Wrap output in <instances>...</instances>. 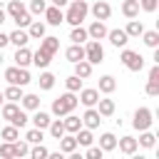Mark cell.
<instances>
[{
    "label": "cell",
    "instance_id": "18",
    "mask_svg": "<svg viewBox=\"0 0 159 159\" xmlns=\"http://www.w3.org/2000/svg\"><path fill=\"white\" fill-rule=\"evenodd\" d=\"M12 60H15V65H17V67H27V65L32 62V52L27 50V45H25V47H17V52H15V57H12Z\"/></svg>",
    "mask_w": 159,
    "mask_h": 159
},
{
    "label": "cell",
    "instance_id": "21",
    "mask_svg": "<svg viewBox=\"0 0 159 159\" xmlns=\"http://www.w3.org/2000/svg\"><path fill=\"white\" fill-rule=\"evenodd\" d=\"M99 149H102V152H112V149H117V137H114L112 132H104V134L99 137Z\"/></svg>",
    "mask_w": 159,
    "mask_h": 159
},
{
    "label": "cell",
    "instance_id": "30",
    "mask_svg": "<svg viewBox=\"0 0 159 159\" xmlns=\"http://www.w3.org/2000/svg\"><path fill=\"white\" fill-rule=\"evenodd\" d=\"M124 32H127L129 37H139V35L144 32V25H142L139 20H134V17H132V20H129V25L124 27Z\"/></svg>",
    "mask_w": 159,
    "mask_h": 159
},
{
    "label": "cell",
    "instance_id": "29",
    "mask_svg": "<svg viewBox=\"0 0 159 159\" xmlns=\"http://www.w3.org/2000/svg\"><path fill=\"white\" fill-rule=\"evenodd\" d=\"M22 12H27V10H25V5H22L20 0H10V2H7V15H10L12 20H15V17H20Z\"/></svg>",
    "mask_w": 159,
    "mask_h": 159
},
{
    "label": "cell",
    "instance_id": "44",
    "mask_svg": "<svg viewBox=\"0 0 159 159\" xmlns=\"http://www.w3.org/2000/svg\"><path fill=\"white\" fill-rule=\"evenodd\" d=\"M45 10H47V2H45V0H32V2H30V12H32V15H42Z\"/></svg>",
    "mask_w": 159,
    "mask_h": 159
},
{
    "label": "cell",
    "instance_id": "36",
    "mask_svg": "<svg viewBox=\"0 0 159 159\" xmlns=\"http://www.w3.org/2000/svg\"><path fill=\"white\" fill-rule=\"evenodd\" d=\"M22 107L25 109H40V97L37 94H22Z\"/></svg>",
    "mask_w": 159,
    "mask_h": 159
},
{
    "label": "cell",
    "instance_id": "42",
    "mask_svg": "<svg viewBox=\"0 0 159 159\" xmlns=\"http://www.w3.org/2000/svg\"><path fill=\"white\" fill-rule=\"evenodd\" d=\"M154 139H157V137H154L152 132H147V129H144V132H142V137H139L137 142H139L142 147H147V149H149V147H154Z\"/></svg>",
    "mask_w": 159,
    "mask_h": 159
},
{
    "label": "cell",
    "instance_id": "5",
    "mask_svg": "<svg viewBox=\"0 0 159 159\" xmlns=\"http://www.w3.org/2000/svg\"><path fill=\"white\" fill-rule=\"evenodd\" d=\"M5 80L10 82V84H20V87H25L27 82H30V72L25 70V67H7L5 70Z\"/></svg>",
    "mask_w": 159,
    "mask_h": 159
},
{
    "label": "cell",
    "instance_id": "13",
    "mask_svg": "<svg viewBox=\"0 0 159 159\" xmlns=\"http://www.w3.org/2000/svg\"><path fill=\"white\" fill-rule=\"evenodd\" d=\"M40 50H45L47 55H55V52L60 50V37H52V35H50V37H47V35L40 37Z\"/></svg>",
    "mask_w": 159,
    "mask_h": 159
},
{
    "label": "cell",
    "instance_id": "27",
    "mask_svg": "<svg viewBox=\"0 0 159 159\" xmlns=\"http://www.w3.org/2000/svg\"><path fill=\"white\" fill-rule=\"evenodd\" d=\"M75 75H77V77H82V80H87V77L92 75V65H89L87 60H80V62H75Z\"/></svg>",
    "mask_w": 159,
    "mask_h": 159
},
{
    "label": "cell",
    "instance_id": "3",
    "mask_svg": "<svg viewBox=\"0 0 159 159\" xmlns=\"http://www.w3.org/2000/svg\"><path fill=\"white\" fill-rule=\"evenodd\" d=\"M84 60L89 65H99L104 60V50H102L99 40H87V45H84Z\"/></svg>",
    "mask_w": 159,
    "mask_h": 159
},
{
    "label": "cell",
    "instance_id": "1",
    "mask_svg": "<svg viewBox=\"0 0 159 159\" xmlns=\"http://www.w3.org/2000/svg\"><path fill=\"white\" fill-rule=\"evenodd\" d=\"M87 12H89V7H87L84 0H70V10L65 12V22H70L72 27L82 25V20L87 17Z\"/></svg>",
    "mask_w": 159,
    "mask_h": 159
},
{
    "label": "cell",
    "instance_id": "37",
    "mask_svg": "<svg viewBox=\"0 0 159 159\" xmlns=\"http://www.w3.org/2000/svg\"><path fill=\"white\" fill-rule=\"evenodd\" d=\"M37 82H40V89H52L55 87V75L52 72H42Z\"/></svg>",
    "mask_w": 159,
    "mask_h": 159
},
{
    "label": "cell",
    "instance_id": "19",
    "mask_svg": "<svg viewBox=\"0 0 159 159\" xmlns=\"http://www.w3.org/2000/svg\"><path fill=\"white\" fill-rule=\"evenodd\" d=\"M62 124H65V132H70V134H75L80 127H82V119L77 117V114H65V119H62Z\"/></svg>",
    "mask_w": 159,
    "mask_h": 159
},
{
    "label": "cell",
    "instance_id": "31",
    "mask_svg": "<svg viewBox=\"0 0 159 159\" xmlns=\"http://www.w3.org/2000/svg\"><path fill=\"white\" fill-rule=\"evenodd\" d=\"M142 40H144L147 47L154 50V47L159 45V32H157V30H144V32H142Z\"/></svg>",
    "mask_w": 159,
    "mask_h": 159
},
{
    "label": "cell",
    "instance_id": "4",
    "mask_svg": "<svg viewBox=\"0 0 159 159\" xmlns=\"http://www.w3.org/2000/svg\"><path fill=\"white\" fill-rule=\"evenodd\" d=\"M122 65L127 67V70H132V72H139L142 67H144V57L139 55V52H134V50H122Z\"/></svg>",
    "mask_w": 159,
    "mask_h": 159
},
{
    "label": "cell",
    "instance_id": "14",
    "mask_svg": "<svg viewBox=\"0 0 159 159\" xmlns=\"http://www.w3.org/2000/svg\"><path fill=\"white\" fill-rule=\"evenodd\" d=\"M65 57L75 65V62H80V60H84V47L82 45H77V42H72L67 50H65Z\"/></svg>",
    "mask_w": 159,
    "mask_h": 159
},
{
    "label": "cell",
    "instance_id": "32",
    "mask_svg": "<svg viewBox=\"0 0 159 159\" xmlns=\"http://www.w3.org/2000/svg\"><path fill=\"white\" fill-rule=\"evenodd\" d=\"M97 104H99V114L102 117H112L114 114V99H97Z\"/></svg>",
    "mask_w": 159,
    "mask_h": 159
},
{
    "label": "cell",
    "instance_id": "10",
    "mask_svg": "<svg viewBox=\"0 0 159 159\" xmlns=\"http://www.w3.org/2000/svg\"><path fill=\"white\" fill-rule=\"evenodd\" d=\"M87 35H89V40H102V37H107L104 20H94V22L87 27Z\"/></svg>",
    "mask_w": 159,
    "mask_h": 159
},
{
    "label": "cell",
    "instance_id": "39",
    "mask_svg": "<svg viewBox=\"0 0 159 159\" xmlns=\"http://www.w3.org/2000/svg\"><path fill=\"white\" fill-rule=\"evenodd\" d=\"M65 84H67V92H80V89H82V77L72 75V77L65 80Z\"/></svg>",
    "mask_w": 159,
    "mask_h": 159
},
{
    "label": "cell",
    "instance_id": "49",
    "mask_svg": "<svg viewBox=\"0 0 159 159\" xmlns=\"http://www.w3.org/2000/svg\"><path fill=\"white\" fill-rule=\"evenodd\" d=\"M102 154H104V152H102L99 147H89V149H87V159H102Z\"/></svg>",
    "mask_w": 159,
    "mask_h": 159
},
{
    "label": "cell",
    "instance_id": "16",
    "mask_svg": "<svg viewBox=\"0 0 159 159\" xmlns=\"http://www.w3.org/2000/svg\"><path fill=\"white\" fill-rule=\"evenodd\" d=\"M117 147H119L122 154H134V152L139 149V142H137L134 137H122V139L117 142Z\"/></svg>",
    "mask_w": 159,
    "mask_h": 159
},
{
    "label": "cell",
    "instance_id": "24",
    "mask_svg": "<svg viewBox=\"0 0 159 159\" xmlns=\"http://www.w3.org/2000/svg\"><path fill=\"white\" fill-rule=\"evenodd\" d=\"M70 40H72V42H77V45H82V42H87V40H89V35H87V30H84L82 25H75V27H72V32H70Z\"/></svg>",
    "mask_w": 159,
    "mask_h": 159
},
{
    "label": "cell",
    "instance_id": "50",
    "mask_svg": "<svg viewBox=\"0 0 159 159\" xmlns=\"http://www.w3.org/2000/svg\"><path fill=\"white\" fill-rule=\"evenodd\" d=\"M149 80H154V82H159V65H154V67L149 70Z\"/></svg>",
    "mask_w": 159,
    "mask_h": 159
},
{
    "label": "cell",
    "instance_id": "12",
    "mask_svg": "<svg viewBox=\"0 0 159 159\" xmlns=\"http://www.w3.org/2000/svg\"><path fill=\"white\" fill-rule=\"evenodd\" d=\"M107 37H109V42H112L114 47H124V45L129 42V35H127L124 30H107Z\"/></svg>",
    "mask_w": 159,
    "mask_h": 159
},
{
    "label": "cell",
    "instance_id": "11",
    "mask_svg": "<svg viewBox=\"0 0 159 159\" xmlns=\"http://www.w3.org/2000/svg\"><path fill=\"white\" fill-rule=\"evenodd\" d=\"M77 99H80L84 107H94L97 99H99V89H89V87H87V89H80V97H77Z\"/></svg>",
    "mask_w": 159,
    "mask_h": 159
},
{
    "label": "cell",
    "instance_id": "55",
    "mask_svg": "<svg viewBox=\"0 0 159 159\" xmlns=\"http://www.w3.org/2000/svg\"><path fill=\"white\" fill-rule=\"evenodd\" d=\"M0 62H2V50H0Z\"/></svg>",
    "mask_w": 159,
    "mask_h": 159
},
{
    "label": "cell",
    "instance_id": "45",
    "mask_svg": "<svg viewBox=\"0 0 159 159\" xmlns=\"http://www.w3.org/2000/svg\"><path fill=\"white\" fill-rule=\"evenodd\" d=\"M27 122H30V119H27V114H25V112H22V109H20V112H17V114H15V119H12V122H10V124H15V127H17V129H20V127H25V124H27Z\"/></svg>",
    "mask_w": 159,
    "mask_h": 159
},
{
    "label": "cell",
    "instance_id": "20",
    "mask_svg": "<svg viewBox=\"0 0 159 159\" xmlns=\"http://www.w3.org/2000/svg\"><path fill=\"white\" fill-rule=\"evenodd\" d=\"M114 89H117V80H114L112 75L99 77V92H102V94H112Z\"/></svg>",
    "mask_w": 159,
    "mask_h": 159
},
{
    "label": "cell",
    "instance_id": "48",
    "mask_svg": "<svg viewBox=\"0 0 159 159\" xmlns=\"http://www.w3.org/2000/svg\"><path fill=\"white\" fill-rule=\"evenodd\" d=\"M147 94H149V97H159V82L149 80V82H147Z\"/></svg>",
    "mask_w": 159,
    "mask_h": 159
},
{
    "label": "cell",
    "instance_id": "7",
    "mask_svg": "<svg viewBox=\"0 0 159 159\" xmlns=\"http://www.w3.org/2000/svg\"><path fill=\"white\" fill-rule=\"evenodd\" d=\"M99 122H102V114H99L94 107H87V112L82 114V124H84L87 129H97Z\"/></svg>",
    "mask_w": 159,
    "mask_h": 159
},
{
    "label": "cell",
    "instance_id": "43",
    "mask_svg": "<svg viewBox=\"0 0 159 159\" xmlns=\"http://www.w3.org/2000/svg\"><path fill=\"white\" fill-rule=\"evenodd\" d=\"M47 154H50V152H47V149H45V147H42L40 142H37V144H35V147L30 149V157H32V159H45Z\"/></svg>",
    "mask_w": 159,
    "mask_h": 159
},
{
    "label": "cell",
    "instance_id": "34",
    "mask_svg": "<svg viewBox=\"0 0 159 159\" xmlns=\"http://www.w3.org/2000/svg\"><path fill=\"white\" fill-rule=\"evenodd\" d=\"M2 94H5V99L17 102V99H22V87H20V84H10V87H7Z\"/></svg>",
    "mask_w": 159,
    "mask_h": 159
},
{
    "label": "cell",
    "instance_id": "22",
    "mask_svg": "<svg viewBox=\"0 0 159 159\" xmlns=\"http://www.w3.org/2000/svg\"><path fill=\"white\" fill-rule=\"evenodd\" d=\"M50 60H52V55H47L45 50L32 52V65H35V67H40V70H45V67L50 65Z\"/></svg>",
    "mask_w": 159,
    "mask_h": 159
},
{
    "label": "cell",
    "instance_id": "15",
    "mask_svg": "<svg viewBox=\"0 0 159 159\" xmlns=\"http://www.w3.org/2000/svg\"><path fill=\"white\" fill-rule=\"evenodd\" d=\"M75 149H77V139H75V134L65 132V134L60 137V152H65V154H72Z\"/></svg>",
    "mask_w": 159,
    "mask_h": 159
},
{
    "label": "cell",
    "instance_id": "6",
    "mask_svg": "<svg viewBox=\"0 0 159 159\" xmlns=\"http://www.w3.org/2000/svg\"><path fill=\"white\" fill-rule=\"evenodd\" d=\"M152 109H147V107H139L137 112H134V119H132V124H134V129L137 132H144V129H149L152 127Z\"/></svg>",
    "mask_w": 159,
    "mask_h": 159
},
{
    "label": "cell",
    "instance_id": "2",
    "mask_svg": "<svg viewBox=\"0 0 159 159\" xmlns=\"http://www.w3.org/2000/svg\"><path fill=\"white\" fill-rule=\"evenodd\" d=\"M77 94L75 92H65L62 97H57L55 102H52V114L55 117H65V114H70L75 107H77Z\"/></svg>",
    "mask_w": 159,
    "mask_h": 159
},
{
    "label": "cell",
    "instance_id": "52",
    "mask_svg": "<svg viewBox=\"0 0 159 159\" xmlns=\"http://www.w3.org/2000/svg\"><path fill=\"white\" fill-rule=\"evenodd\" d=\"M70 0H52V5H57V7H65Z\"/></svg>",
    "mask_w": 159,
    "mask_h": 159
},
{
    "label": "cell",
    "instance_id": "26",
    "mask_svg": "<svg viewBox=\"0 0 159 159\" xmlns=\"http://www.w3.org/2000/svg\"><path fill=\"white\" fill-rule=\"evenodd\" d=\"M45 22H30L27 25V35L32 37V40H40V37H45Z\"/></svg>",
    "mask_w": 159,
    "mask_h": 159
},
{
    "label": "cell",
    "instance_id": "54",
    "mask_svg": "<svg viewBox=\"0 0 159 159\" xmlns=\"http://www.w3.org/2000/svg\"><path fill=\"white\" fill-rule=\"evenodd\" d=\"M2 102H5V94H2V92H0V107H2Z\"/></svg>",
    "mask_w": 159,
    "mask_h": 159
},
{
    "label": "cell",
    "instance_id": "51",
    "mask_svg": "<svg viewBox=\"0 0 159 159\" xmlns=\"http://www.w3.org/2000/svg\"><path fill=\"white\" fill-rule=\"evenodd\" d=\"M7 42H10V40H7V35H2V32H0V50H2Z\"/></svg>",
    "mask_w": 159,
    "mask_h": 159
},
{
    "label": "cell",
    "instance_id": "38",
    "mask_svg": "<svg viewBox=\"0 0 159 159\" xmlns=\"http://www.w3.org/2000/svg\"><path fill=\"white\" fill-rule=\"evenodd\" d=\"M17 112H20V107H17L15 102H7V104H2V117H5L7 122H12Z\"/></svg>",
    "mask_w": 159,
    "mask_h": 159
},
{
    "label": "cell",
    "instance_id": "9",
    "mask_svg": "<svg viewBox=\"0 0 159 159\" xmlns=\"http://www.w3.org/2000/svg\"><path fill=\"white\" fill-rule=\"evenodd\" d=\"M42 15L47 17V25H52V27H57L60 22H65V12H62V7H57V5L47 7V10L42 12Z\"/></svg>",
    "mask_w": 159,
    "mask_h": 159
},
{
    "label": "cell",
    "instance_id": "40",
    "mask_svg": "<svg viewBox=\"0 0 159 159\" xmlns=\"http://www.w3.org/2000/svg\"><path fill=\"white\" fill-rule=\"evenodd\" d=\"M45 137H42V129H37V127H32L27 134H25V142L27 144H37V142H42Z\"/></svg>",
    "mask_w": 159,
    "mask_h": 159
},
{
    "label": "cell",
    "instance_id": "47",
    "mask_svg": "<svg viewBox=\"0 0 159 159\" xmlns=\"http://www.w3.org/2000/svg\"><path fill=\"white\" fill-rule=\"evenodd\" d=\"M0 157H5V159H12V157H15V154H12V142L0 144Z\"/></svg>",
    "mask_w": 159,
    "mask_h": 159
},
{
    "label": "cell",
    "instance_id": "35",
    "mask_svg": "<svg viewBox=\"0 0 159 159\" xmlns=\"http://www.w3.org/2000/svg\"><path fill=\"white\" fill-rule=\"evenodd\" d=\"M0 137H2L5 142H15V139H20V132H17V127H15V124H7V127H2Z\"/></svg>",
    "mask_w": 159,
    "mask_h": 159
},
{
    "label": "cell",
    "instance_id": "8",
    "mask_svg": "<svg viewBox=\"0 0 159 159\" xmlns=\"http://www.w3.org/2000/svg\"><path fill=\"white\" fill-rule=\"evenodd\" d=\"M92 15H94V20H109V15H112L109 2H107V0H97V2L92 5Z\"/></svg>",
    "mask_w": 159,
    "mask_h": 159
},
{
    "label": "cell",
    "instance_id": "17",
    "mask_svg": "<svg viewBox=\"0 0 159 159\" xmlns=\"http://www.w3.org/2000/svg\"><path fill=\"white\" fill-rule=\"evenodd\" d=\"M7 40H10L15 47H25V45L30 42V35H27L25 30H20V27H17V30H12V32L7 35Z\"/></svg>",
    "mask_w": 159,
    "mask_h": 159
},
{
    "label": "cell",
    "instance_id": "28",
    "mask_svg": "<svg viewBox=\"0 0 159 159\" xmlns=\"http://www.w3.org/2000/svg\"><path fill=\"white\" fill-rule=\"evenodd\" d=\"M32 124H35L37 129H47V124H50V114H47V112H42V109H35Z\"/></svg>",
    "mask_w": 159,
    "mask_h": 159
},
{
    "label": "cell",
    "instance_id": "25",
    "mask_svg": "<svg viewBox=\"0 0 159 159\" xmlns=\"http://www.w3.org/2000/svg\"><path fill=\"white\" fill-rule=\"evenodd\" d=\"M75 139H77V144H82V147H89L94 137H92V129H87V127L82 129V127H80V129L75 132Z\"/></svg>",
    "mask_w": 159,
    "mask_h": 159
},
{
    "label": "cell",
    "instance_id": "23",
    "mask_svg": "<svg viewBox=\"0 0 159 159\" xmlns=\"http://www.w3.org/2000/svg\"><path fill=\"white\" fill-rule=\"evenodd\" d=\"M122 12H124V17H137L139 15V0H124L122 2Z\"/></svg>",
    "mask_w": 159,
    "mask_h": 159
},
{
    "label": "cell",
    "instance_id": "53",
    "mask_svg": "<svg viewBox=\"0 0 159 159\" xmlns=\"http://www.w3.org/2000/svg\"><path fill=\"white\" fill-rule=\"evenodd\" d=\"M5 17H7V12H5V10H2V7H0V25H2V22H5Z\"/></svg>",
    "mask_w": 159,
    "mask_h": 159
},
{
    "label": "cell",
    "instance_id": "33",
    "mask_svg": "<svg viewBox=\"0 0 159 159\" xmlns=\"http://www.w3.org/2000/svg\"><path fill=\"white\" fill-rule=\"evenodd\" d=\"M47 129H50V134H52V139H60V137L65 134V124H62V119H50V124H47Z\"/></svg>",
    "mask_w": 159,
    "mask_h": 159
},
{
    "label": "cell",
    "instance_id": "41",
    "mask_svg": "<svg viewBox=\"0 0 159 159\" xmlns=\"http://www.w3.org/2000/svg\"><path fill=\"white\" fill-rule=\"evenodd\" d=\"M12 154H15V157H25V154H30V147H27V142H20V139H15V142H12Z\"/></svg>",
    "mask_w": 159,
    "mask_h": 159
},
{
    "label": "cell",
    "instance_id": "46",
    "mask_svg": "<svg viewBox=\"0 0 159 159\" xmlns=\"http://www.w3.org/2000/svg\"><path fill=\"white\" fill-rule=\"evenodd\" d=\"M157 5H159V0H139V7H142L144 12H154Z\"/></svg>",
    "mask_w": 159,
    "mask_h": 159
}]
</instances>
